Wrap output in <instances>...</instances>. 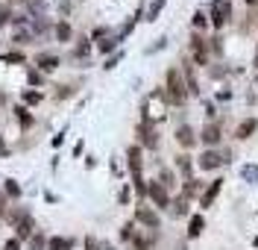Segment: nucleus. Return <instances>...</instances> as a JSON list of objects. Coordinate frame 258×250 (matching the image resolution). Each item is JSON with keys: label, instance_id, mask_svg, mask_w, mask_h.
Listing matches in <instances>:
<instances>
[{"label": "nucleus", "instance_id": "f257e3e1", "mask_svg": "<svg viewBox=\"0 0 258 250\" xmlns=\"http://www.w3.org/2000/svg\"><path fill=\"white\" fill-rule=\"evenodd\" d=\"M164 97L170 100V103H185L188 97V85L182 83V74H179V68H170L167 71V91H164Z\"/></svg>", "mask_w": 258, "mask_h": 250}, {"label": "nucleus", "instance_id": "f03ea898", "mask_svg": "<svg viewBox=\"0 0 258 250\" xmlns=\"http://www.w3.org/2000/svg\"><path fill=\"white\" fill-rule=\"evenodd\" d=\"M229 18H232V0H214L211 3V24H214V30L226 27Z\"/></svg>", "mask_w": 258, "mask_h": 250}, {"label": "nucleus", "instance_id": "7ed1b4c3", "mask_svg": "<svg viewBox=\"0 0 258 250\" xmlns=\"http://www.w3.org/2000/svg\"><path fill=\"white\" fill-rule=\"evenodd\" d=\"M147 194L153 197V203H156L159 209H167V206H170V194H167V188L161 183H150L147 185Z\"/></svg>", "mask_w": 258, "mask_h": 250}, {"label": "nucleus", "instance_id": "20e7f679", "mask_svg": "<svg viewBox=\"0 0 258 250\" xmlns=\"http://www.w3.org/2000/svg\"><path fill=\"white\" fill-rule=\"evenodd\" d=\"M191 53L197 65H209V47H206V41L200 35H191Z\"/></svg>", "mask_w": 258, "mask_h": 250}, {"label": "nucleus", "instance_id": "39448f33", "mask_svg": "<svg viewBox=\"0 0 258 250\" xmlns=\"http://www.w3.org/2000/svg\"><path fill=\"white\" fill-rule=\"evenodd\" d=\"M135 221L144 224V227H150V230H159V215H156L150 206H138V209H135Z\"/></svg>", "mask_w": 258, "mask_h": 250}, {"label": "nucleus", "instance_id": "423d86ee", "mask_svg": "<svg viewBox=\"0 0 258 250\" xmlns=\"http://www.w3.org/2000/svg\"><path fill=\"white\" fill-rule=\"evenodd\" d=\"M220 165H223V156H220L217 150L209 147L203 156H200V168H203V171H214V168H220Z\"/></svg>", "mask_w": 258, "mask_h": 250}, {"label": "nucleus", "instance_id": "0eeeda50", "mask_svg": "<svg viewBox=\"0 0 258 250\" xmlns=\"http://www.w3.org/2000/svg\"><path fill=\"white\" fill-rule=\"evenodd\" d=\"M220 188H223V180L217 177V180H214V183H209V188L203 191V197H200V206H203V209H209L211 203H214V197L220 194Z\"/></svg>", "mask_w": 258, "mask_h": 250}, {"label": "nucleus", "instance_id": "6e6552de", "mask_svg": "<svg viewBox=\"0 0 258 250\" xmlns=\"http://www.w3.org/2000/svg\"><path fill=\"white\" fill-rule=\"evenodd\" d=\"M258 130V118H246V121H241V124H238V127H235V138H249V135L255 133Z\"/></svg>", "mask_w": 258, "mask_h": 250}, {"label": "nucleus", "instance_id": "1a4fd4ad", "mask_svg": "<svg viewBox=\"0 0 258 250\" xmlns=\"http://www.w3.org/2000/svg\"><path fill=\"white\" fill-rule=\"evenodd\" d=\"M138 133H141V141H144V147H156V144H159V138H156V130H153V124H150V121H144V124H141V127H138Z\"/></svg>", "mask_w": 258, "mask_h": 250}, {"label": "nucleus", "instance_id": "9d476101", "mask_svg": "<svg viewBox=\"0 0 258 250\" xmlns=\"http://www.w3.org/2000/svg\"><path fill=\"white\" fill-rule=\"evenodd\" d=\"M129 168H132V180H141V147H129Z\"/></svg>", "mask_w": 258, "mask_h": 250}, {"label": "nucleus", "instance_id": "9b49d317", "mask_svg": "<svg viewBox=\"0 0 258 250\" xmlns=\"http://www.w3.org/2000/svg\"><path fill=\"white\" fill-rule=\"evenodd\" d=\"M176 141L182 144V147H194V144H197V133H194L188 124H182V127L176 130Z\"/></svg>", "mask_w": 258, "mask_h": 250}, {"label": "nucleus", "instance_id": "f8f14e48", "mask_svg": "<svg viewBox=\"0 0 258 250\" xmlns=\"http://www.w3.org/2000/svg\"><path fill=\"white\" fill-rule=\"evenodd\" d=\"M200 138H203V141H206L209 147L220 144V127H217V124H206V127H203V135H200Z\"/></svg>", "mask_w": 258, "mask_h": 250}, {"label": "nucleus", "instance_id": "ddd939ff", "mask_svg": "<svg viewBox=\"0 0 258 250\" xmlns=\"http://www.w3.org/2000/svg\"><path fill=\"white\" fill-rule=\"evenodd\" d=\"M238 174H241V180L243 183H249V185H258V165H241L238 168Z\"/></svg>", "mask_w": 258, "mask_h": 250}, {"label": "nucleus", "instance_id": "4468645a", "mask_svg": "<svg viewBox=\"0 0 258 250\" xmlns=\"http://www.w3.org/2000/svg\"><path fill=\"white\" fill-rule=\"evenodd\" d=\"M15 230H18V241L21 238H32V218L24 215L21 221H15Z\"/></svg>", "mask_w": 258, "mask_h": 250}, {"label": "nucleus", "instance_id": "2eb2a0df", "mask_svg": "<svg viewBox=\"0 0 258 250\" xmlns=\"http://www.w3.org/2000/svg\"><path fill=\"white\" fill-rule=\"evenodd\" d=\"M38 68H41V71H56V68H59V56L41 53V56H38Z\"/></svg>", "mask_w": 258, "mask_h": 250}, {"label": "nucleus", "instance_id": "dca6fc26", "mask_svg": "<svg viewBox=\"0 0 258 250\" xmlns=\"http://www.w3.org/2000/svg\"><path fill=\"white\" fill-rule=\"evenodd\" d=\"M203 227H206L203 215H194V218H191V224H188V238H197V235L203 233Z\"/></svg>", "mask_w": 258, "mask_h": 250}, {"label": "nucleus", "instance_id": "f3484780", "mask_svg": "<svg viewBox=\"0 0 258 250\" xmlns=\"http://www.w3.org/2000/svg\"><path fill=\"white\" fill-rule=\"evenodd\" d=\"M164 3H167V0H153V3H150V9H147V21H156L159 12L164 9Z\"/></svg>", "mask_w": 258, "mask_h": 250}, {"label": "nucleus", "instance_id": "a211bd4d", "mask_svg": "<svg viewBox=\"0 0 258 250\" xmlns=\"http://www.w3.org/2000/svg\"><path fill=\"white\" fill-rule=\"evenodd\" d=\"M47 250H71V241L62 238V235H56V238H50L47 241Z\"/></svg>", "mask_w": 258, "mask_h": 250}, {"label": "nucleus", "instance_id": "6ab92c4d", "mask_svg": "<svg viewBox=\"0 0 258 250\" xmlns=\"http://www.w3.org/2000/svg\"><path fill=\"white\" fill-rule=\"evenodd\" d=\"M170 206H173V215H188V197H176Z\"/></svg>", "mask_w": 258, "mask_h": 250}, {"label": "nucleus", "instance_id": "aec40b11", "mask_svg": "<svg viewBox=\"0 0 258 250\" xmlns=\"http://www.w3.org/2000/svg\"><path fill=\"white\" fill-rule=\"evenodd\" d=\"M176 165H179V171H182V174H188V180H191V156H179Z\"/></svg>", "mask_w": 258, "mask_h": 250}, {"label": "nucleus", "instance_id": "412c9836", "mask_svg": "<svg viewBox=\"0 0 258 250\" xmlns=\"http://www.w3.org/2000/svg\"><path fill=\"white\" fill-rule=\"evenodd\" d=\"M117 41H120V38H117V35H112V38L100 41V50H103V53H109V50H114V47H117Z\"/></svg>", "mask_w": 258, "mask_h": 250}, {"label": "nucleus", "instance_id": "4be33fe9", "mask_svg": "<svg viewBox=\"0 0 258 250\" xmlns=\"http://www.w3.org/2000/svg\"><path fill=\"white\" fill-rule=\"evenodd\" d=\"M44 244H47V241H44V235H38V233L30 238V250H41Z\"/></svg>", "mask_w": 258, "mask_h": 250}, {"label": "nucleus", "instance_id": "5701e85b", "mask_svg": "<svg viewBox=\"0 0 258 250\" xmlns=\"http://www.w3.org/2000/svg\"><path fill=\"white\" fill-rule=\"evenodd\" d=\"M56 35H59V41H68V38H71V27H68V24H59V27H56Z\"/></svg>", "mask_w": 258, "mask_h": 250}, {"label": "nucleus", "instance_id": "b1692460", "mask_svg": "<svg viewBox=\"0 0 258 250\" xmlns=\"http://www.w3.org/2000/svg\"><path fill=\"white\" fill-rule=\"evenodd\" d=\"M206 24H209V18H206V12H197V15H194V27H197V30H203Z\"/></svg>", "mask_w": 258, "mask_h": 250}, {"label": "nucleus", "instance_id": "393cba45", "mask_svg": "<svg viewBox=\"0 0 258 250\" xmlns=\"http://www.w3.org/2000/svg\"><path fill=\"white\" fill-rule=\"evenodd\" d=\"M6 191H9L12 197H18V194H21V185H18L15 180H6Z\"/></svg>", "mask_w": 258, "mask_h": 250}, {"label": "nucleus", "instance_id": "a878e982", "mask_svg": "<svg viewBox=\"0 0 258 250\" xmlns=\"http://www.w3.org/2000/svg\"><path fill=\"white\" fill-rule=\"evenodd\" d=\"M161 185L164 188H173V174L170 171H161Z\"/></svg>", "mask_w": 258, "mask_h": 250}, {"label": "nucleus", "instance_id": "bb28decb", "mask_svg": "<svg viewBox=\"0 0 258 250\" xmlns=\"http://www.w3.org/2000/svg\"><path fill=\"white\" fill-rule=\"evenodd\" d=\"M85 250H103V241H97V238H85Z\"/></svg>", "mask_w": 258, "mask_h": 250}, {"label": "nucleus", "instance_id": "cd10ccee", "mask_svg": "<svg viewBox=\"0 0 258 250\" xmlns=\"http://www.w3.org/2000/svg\"><path fill=\"white\" fill-rule=\"evenodd\" d=\"M24 100H27V103H38L41 94H38V91H24Z\"/></svg>", "mask_w": 258, "mask_h": 250}, {"label": "nucleus", "instance_id": "c85d7f7f", "mask_svg": "<svg viewBox=\"0 0 258 250\" xmlns=\"http://www.w3.org/2000/svg\"><path fill=\"white\" fill-rule=\"evenodd\" d=\"M18 118H21V124H24V127H30V124H32V118L27 115V109H18Z\"/></svg>", "mask_w": 258, "mask_h": 250}, {"label": "nucleus", "instance_id": "c756f323", "mask_svg": "<svg viewBox=\"0 0 258 250\" xmlns=\"http://www.w3.org/2000/svg\"><path fill=\"white\" fill-rule=\"evenodd\" d=\"M211 50H214V53H220V50H223V44H220V38H211V44H209Z\"/></svg>", "mask_w": 258, "mask_h": 250}, {"label": "nucleus", "instance_id": "7c9ffc66", "mask_svg": "<svg viewBox=\"0 0 258 250\" xmlns=\"http://www.w3.org/2000/svg\"><path fill=\"white\" fill-rule=\"evenodd\" d=\"M30 83H32V85L41 83V74H38V71H30Z\"/></svg>", "mask_w": 258, "mask_h": 250}, {"label": "nucleus", "instance_id": "2f4dec72", "mask_svg": "<svg viewBox=\"0 0 258 250\" xmlns=\"http://www.w3.org/2000/svg\"><path fill=\"white\" fill-rule=\"evenodd\" d=\"M120 235H123V238H132V224H126V227L120 230Z\"/></svg>", "mask_w": 258, "mask_h": 250}, {"label": "nucleus", "instance_id": "473e14b6", "mask_svg": "<svg viewBox=\"0 0 258 250\" xmlns=\"http://www.w3.org/2000/svg\"><path fill=\"white\" fill-rule=\"evenodd\" d=\"M21 59H24L21 53H9V56H6V62H21Z\"/></svg>", "mask_w": 258, "mask_h": 250}, {"label": "nucleus", "instance_id": "72a5a7b5", "mask_svg": "<svg viewBox=\"0 0 258 250\" xmlns=\"http://www.w3.org/2000/svg\"><path fill=\"white\" fill-rule=\"evenodd\" d=\"M18 244H21V241H18V238H12V241L6 244V250H18Z\"/></svg>", "mask_w": 258, "mask_h": 250}, {"label": "nucleus", "instance_id": "f704fd0d", "mask_svg": "<svg viewBox=\"0 0 258 250\" xmlns=\"http://www.w3.org/2000/svg\"><path fill=\"white\" fill-rule=\"evenodd\" d=\"M6 18H9V9H0V24H6Z\"/></svg>", "mask_w": 258, "mask_h": 250}, {"label": "nucleus", "instance_id": "c9c22d12", "mask_svg": "<svg viewBox=\"0 0 258 250\" xmlns=\"http://www.w3.org/2000/svg\"><path fill=\"white\" fill-rule=\"evenodd\" d=\"M246 6H258V0H246Z\"/></svg>", "mask_w": 258, "mask_h": 250}, {"label": "nucleus", "instance_id": "e433bc0d", "mask_svg": "<svg viewBox=\"0 0 258 250\" xmlns=\"http://www.w3.org/2000/svg\"><path fill=\"white\" fill-rule=\"evenodd\" d=\"M252 65H255V68H258V47H255V59H252Z\"/></svg>", "mask_w": 258, "mask_h": 250}, {"label": "nucleus", "instance_id": "4c0bfd02", "mask_svg": "<svg viewBox=\"0 0 258 250\" xmlns=\"http://www.w3.org/2000/svg\"><path fill=\"white\" fill-rule=\"evenodd\" d=\"M103 250H114V247H112V244H103Z\"/></svg>", "mask_w": 258, "mask_h": 250}, {"label": "nucleus", "instance_id": "58836bf2", "mask_svg": "<svg viewBox=\"0 0 258 250\" xmlns=\"http://www.w3.org/2000/svg\"><path fill=\"white\" fill-rule=\"evenodd\" d=\"M0 212H3V197H0Z\"/></svg>", "mask_w": 258, "mask_h": 250}, {"label": "nucleus", "instance_id": "ea45409f", "mask_svg": "<svg viewBox=\"0 0 258 250\" xmlns=\"http://www.w3.org/2000/svg\"><path fill=\"white\" fill-rule=\"evenodd\" d=\"M252 244H255V247H258V238H252Z\"/></svg>", "mask_w": 258, "mask_h": 250}, {"label": "nucleus", "instance_id": "a19ab883", "mask_svg": "<svg viewBox=\"0 0 258 250\" xmlns=\"http://www.w3.org/2000/svg\"><path fill=\"white\" fill-rule=\"evenodd\" d=\"M0 153H3V141H0Z\"/></svg>", "mask_w": 258, "mask_h": 250}, {"label": "nucleus", "instance_id": "79ce46f5", "mask_svg": "<svg viewBox=\"0 0 258 250\" xmlns=\"http://www.w3.org/2000/svg\"><path fill=\"white\" fill-rule=\"evenodd\" d=\"M255 85H258V80H255Z\"/></svg>", "mask_w": 258, "mask_h": 250}]
</instances>
